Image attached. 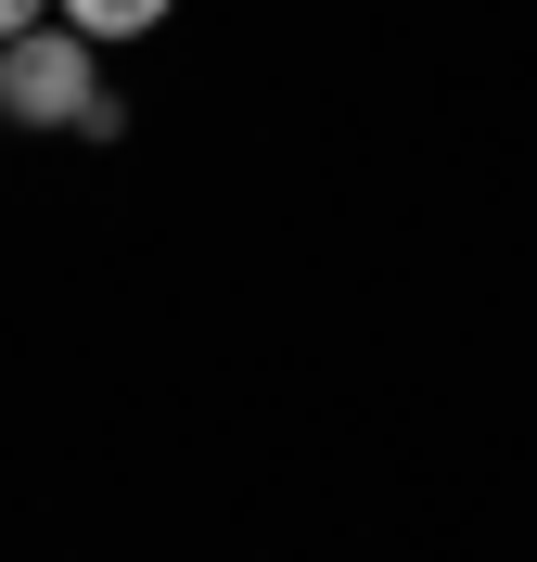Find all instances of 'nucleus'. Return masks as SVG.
Wrapping results in <instances>:
<instances>
[{
    "label": "nucleus",
    "instance_id": "nucleus-1",
    "mask_svg": "<svg viewBox=\"0 0 537 562\" xmlns=\"http://www.w3.org/2000/svg\"><path fill=\"white\" fill-rule=\"evenodd\" d=\"M0 128H38V140H115L128 103L103 90V52L52 13V26L0 38Z\"/></svg>",
    "mask_w": 537,
    "mask_h": 562
},
{
    "label": "nucleus",
    "instance_id": "nucleus-2",
    "mask_svg": "<svg viewBox=\"0 0 537 562\" xmlns=\"http://www.w3.org/2000/svg\"><path fill=\"white\" fill-rule=\"evenodd\" d=\"M52 13H65L77 38H90V52H115V38H154L179 13V0H52Z\"/></svg>",
    "mask_w": 537,
    "mask_h": 562
},
{
    "label": "nucleus",
    "instance_id": "nucleus-3",
    "mask_svg": "<svg viewBox=\"0 0 537 562\" xmlns=\"http://www.w3.org/2000/svg\"><path fill=\"white\" fill-rule=\"evenodd\" d=\"M26 26H52V0H0V38H26Z\"/></svg>",
    "mask_w": 537,
    "mask_h": 562
}]
</instances>
